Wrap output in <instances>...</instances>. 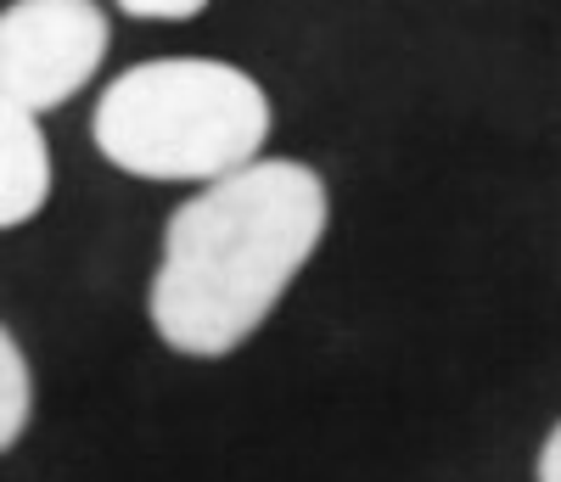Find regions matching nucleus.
<instances>
[{
	"label": "nucleus",
	"instance_id": "obj_1",
	"mask_svg": "<svg viewBox=\"0 0 561 482\" xmlns=\"http://www.w3.org/2000/svg\"><path fill=\"white\" fill-rule=\"evenodd\" d=\"M332 225V191L298 158H259L203 185L163 225L152 331L185 359H225L275 314Z\"/></svg>",
	"mask_w": 561,
	"mask_h": 482
},
{
	"label": "nucleus",
	"instance_id": "obj_4",
	"mask_svg": "<svg viewBox=\"0 0 561 482\" xmlns=\"http://www.w3.org/2000/svg\"><path fill=\"white\" fill-rule=\"evenodd\" d=\"M51 197V147L34 113L0 95V230L28 225Z\"/></svg>",
	"mask_w": 561,
	"mask_h": 482
},
{
	"label": "nucleus",
	"instance_id": "obj_3",
	"mask_svg": "<svg viewBox=\"0 0 561 482\" xmlns=\"http://www.w3.org/2000/svg\"><path fill=\"white\" fill-rule=\"evenodd\" d=\"M102 0H12L0 12V95L23 113H51L107 62Z\"/></svg>",
	"mask_w": 561,
	"mask_h": 482
},
{
	"label": "nucleus",
	"instance_id": "obj_6",
	"mask_svg": "<svg viewBox=\"0 0 561 482\" xmlns=\"http://www.w3.org/2000/svg\"><path fill=\"white\" fill-rule=\"evenodd\" d=\"M208 0H118V12L129 18H158V23H180V18H197Z\"/></svg>",
	"mask_w": 561,
	"mask_h": 482
},
{
	"label": "nucleus",
	"instance_id": "obj_2",
	"mask_svg": "<svg viewBox=\"0 0 561 482\" xmlns=\"http://www.w3.org/2000/svg\"><path fill=\"white\" fill-rule=\"evenodd\" d=\"M96 152L163 185H214L259 163L270 140L264 84L219 57H152L124 68L96 113H90Z\"/></svg>",
	"mask_w": 561,
	"mask_h": 482
},
{
	"label": "nucleus",
	"instance_id": "obj_5",
	"mask_svg": "<svg viewBox=\"0 0 561 482\" xmlns=\"http://www.w3.org/2000/svg\"><path fill=\"white\" fill-rule=\"evenodd\" d=\"M28 415H34V376H28L18 336L0 325V455L28 432Z\"/></svg>",
	"mask_w": 561,
	"mask_h": 482
},
{
	"label": "nucleus",
	"instance_id": "obj_7",
	"mask_svg": "<svg viewBox=\"0 0 561 482\" xmlns=\"http://www.w3.org/2000/svg\"><path fill=\"white\" fill-rule=\"evenodd\" d=\"M534 482H561V421L545 432L539 460H534Z\"/></svg>",
	"mask_w": 561,
	"mask_h": 482
}]
</instances>
